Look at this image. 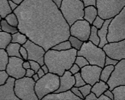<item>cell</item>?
I'll return each mask as SVG.
<instances>
[{"instance_id": "cell-1", "label": "cell", "mask_w": 125, "mask_h": 100, "mask_svg": "<svg viewBox=\"0 0 125 100\" xmlns=\"http://www.w3.org/2000/svg\"><path fill=\"white\" fill-rule=\"evenodd\" d=\"M13 12L19 32L45 52L70 37V26L52 0H23Z\"/></svg>"}, {"instance_id": "cell-2", "label": "cell", "mask_w": 125, "mask_h": 100, "mask_svg": "<svg viewBox=\"0 0 125 100\" xmlns=\"http://www.w3.org/2000/svg\"><path fill=\"white\" fill-rule=\"evenodd\" d=\"M76 56L77 50L74 48L65 51L50 49L45 54L44 64L48 67L50 73L61 76L74 64Z\"/></svg>"}, {"instance_id": "cell-3", "label": "cell", "mask_w": 125, "mask_h": 100, "mask_svg": "<svg viewBox=\"0 0 125 100\" xmlns=\"http://www.w3.org/2000/svg\"><path fill=\"white\" fill-rule=\"evenodd\" d=\"M85 6L82 0H62L59 10L69 26L83 19Z\"/></svg>"}, {"instance_id": "cell-4", "label": "cell", "mask_w": 125, "mask_h": 100, "mask_svg": "<svg viewBox=\"0 0 125 100\" xmlns=\"http://www.w3.org/2000/svg\"><path fill=\"white\" fill-rule=\"evenodd\" d=\"M77 56H83L89 62V64L97 65L103 68L104 67L105 53L103 48L93 44L90 41L84 42L82 47L77 51Z\"/></svg>"}, {"instance_id": "cell-5", "label": "cell", "mask_w": 125, "mask_h": 100, "mask_svg": "<svg viewBox=\"0 0 125 100\" xmlns=\"http://www.w3.org/2000/svg\"><path fill=\"white\" fill-rule=\"evenodd\" d=\"M60 80L58 75L50 73L45 74L35 82L34 91L39 100L50 93H54L59 89Z\"/></svg>"}, {"instance_id": "cell-6", "label": "cell", "mask_w": 125, "mask_h": 100, "mask_svg": "<svg viewBox=\"0 0 125 100\" xmlns=\"http://www.w3.org/2000/svg\"><path fill=\"white\" fill-rule=\"evenodd\" d=\"M107 40L108 43L125 40V7L111 20L108 26Z\"/></svg>"}, {"instance_id": "cell-7", "label": "cell", "mask_w": 125, "mask_h": 100, "mask_svg": "<svg viewBox=\"0 0 125 100\" xmlns=\"http://www.w3.org/2000/svg\"><path fill=\"white\" fill-rule=\"evenodd\" d=\"M125 7V0H96L98 16L105 20L112 19Z\"/></svg>"}, {"instance_id": "cell-8", "label": "cell", "mask_w": 125, "mask_h": 100, "mask_svg": "<svg viewBox=\"0 0 125 100\" xmlns=\"http://www.w3.org/2000/svg\"><path fill=\"white\" fill-rule=\"evenodd\" d=\"M35 82L32 78L23 77L15 80L14 91L19 100H39L35 91Z\"/></svg>"}, {"instance_id": "cell-9", "label": "cell", "mask_w": 125, "mask_h": 100, "mask_svg": "<svg viewBox=\"0 0 125 100\" xmlns=\"http://www.w3.org/2000/svg\"><path fill=\"white\" fill-rule=\"evenodd\" d=\"M106 83L110 91L118 86L125 85V58L118 61L114 66V70Z\"/></svg>"}, {"instance_id": "cell-10", "label": "cell", "mask_w": 125, "mask_h": 100, "mask_svg": "<svg viewBox=\"0 0 125 100\" xmlns=\"http://www.w3.org/2000/svg\"><path fill=\"white\" fill-rule=\"evenodd\" d=\"M91 26L85 19L78 20L70 26V36L77 38L83 42L88 41L91 31Z\"/></svg>"}, {"instance_id": "cell-11", "label": "cell", "mask_w": 125, "mask_h": 100, "mask_svg": "<svg viewBox=\"0 0 125 100\" xmlns=\"http://www.w3.org/2000/svg\"><path fill=\"white\" fill-rule=\"evenodd\" d=\"M105 55L113 59L120 61L125 58V40L108 43L103 47Z\"/></svg>"}, {"instance_id": "cell-12", "label": "cell", "mask_w": 125, "mask_h": 100, "mask_svg": "<svg viewBox=\"0 0 125 100\" xmlns=\"http://www.w3.org/2000/svg\"><path fill=\"white\" fill-rule=\"evenodd\" d=\"M23 60L21 58L11 56L8 58V63L6 68V71L8 76L15 80L23 78L26 74V69L23 67Z\"/></svg>"}, {"instance_id": "cell-13", "label": "cell", "mask_w": 125, "mask_h": 100, "mask_svg": "<svg viewBox=\"0 0 125 100\" xmlns=\"http://www.w3.org/2000/svg\"><path fill=\"white\" fill-rule=\"evenodd\" d=\"M28 52V60H34L39 63L41 66L44 64L45 49L40 45L34 43V42L28 39L22 45Z\"/></svg>"}, {"instance_id": "cell-14", "label": "cell", "mask_w": 125, "mask_h": 100, "mask_svg": "<svg viewBox=\"0 0 125 100\" xmlns=\"http://www.w3.org/2000/svg\"><path fill=\"white\" fill-rule=\"evenodd\" d=\"M103 68L97 65L88 64L80 70V73L86 84L93 86L96 82L100 80V75Z\"/></svg>"}, {"instance_id": "cell-15", "label": "cell", "mask_w": 125, "mask_h": 100, "mask_svg": "<svg viewBox=\"0 0 125 100\" xmlns=\"http://www.w3.org/2000/svg\"><path fill=\"white\" fill-rule=\"evenodd\" d=\"M15 78L8 77L6 83L0 86V100H19L14 91Z\"/></svg>"}, {"instance_id": "cell-16", "label": "cell", "mask_w": 125, "mask_h": 100, "mask_svg": "<svg viewBox=\"0 0 125 100\" xmlns=\"http://www.w3.org/2000/svg\"><path fill=\"white\" fill-rule=\"evenodd\" d=\"M59 80H60V84H59V89L54 93H60V92H63L70 90L74 86L75 84L74 75L72 74L69 70L65 71L61 76H59Z\"/></svg>"}, {"instance_id": "cell-17", "label": "cell", "mask_w": 125, "mask_h": 100, "mask_svg": "<svg viewBox=\"0 0 125 100\" xmlns=\"http://www.w3.org/2000/svg\"><path fill=\"white\" fill-rule=\"evenodd\" d=\"M41 100H82L78 97L76 96L74 93L68 90L67 91L60 93H50L42 98Z\"/></svg>"}, {"instance_id": "cell-18", "label": "cell", "mask_w": 125, "mask_h": 100, "mask_svg": "<svg viewBox=\"0 0 125 100\" xmlns=\"http://www.w3.org/2000/svg\"><path fill=\"white\" fill-rule=\"evenodd\" d=\"M111 20V19H105L103 26L100 28L99 30H98V32H97L100 38V43L98 46L100 48H103L104 45L108 43L107 40V30H108V26H109Z\"/></svg>"}, {"instance_id": "cell-19", "label": "cell", "mask_w": 125, "mask_h": 100, "mask_svg": "<svg viewBox=\"0 0 125 100\" xmlns=\"http://www.w3.org/2000/svg\"><path fill=\"white\" fill-rule=\"evenodd\" d=\"M98 15L97 9L95 6H89L87 7H85L84 8V16L83 19L87 21L90 25H92L94 20L95 19L96 16Z\"/></svg>"}, {"instance_id": "cell-20", "label": "cell", "mask_w": 125, "mask_h": 100, "mask_svg": "<svg viewBox=\"0 0 125 100\" xmlns=\"http://www.w3.org/2000/svg\"><path fill=\"white\" fill-rule=\"evenodd\" d=\"M107 89H109V86L107 83L102 80H99L98 82H96L94 85L92 86L91 92L94 93L96 96L98 97Z\"/></svg>"}, {"instance_id": "cell-21", "label": "cell", "mask_w": 125, "mask_h": 100, "mask_svg": "<svg viewBox=\"0 0 125 100\" xmlns=\"http://www.w3.org/2000/svg\"><path fill=\"white\" fill-rule=\"evenodd\" d=\"M21 45L19 43H10L8 45L7 47H6V51L7 52L8 55L9 57L11 56H15V57H18V58H21V56L19 53V49L21 47Z\"/></svg>"}, {"instance_id": "cell-22", "label": "cell", "mask_w": 125, "mask_h": 100, "mask_svg": "<svg viewBox=\"0 0 125 100\" xmlns=\"http://www.w3.org/2000/svg\"><path fill=\"white\" fill-rule=\"evenodd\" d=\"M12 12L9 6L8 0H0V17L4 19L8 15Z\"/></svg>"}, {"instance_id": "cell-23", "label": "cell", "mask_w": 125, "mask_h": 100, "mask_svg": "<svg viewBox=\"0 0 125 100\" xmlns=\"http://www.w3.org/2000/svg\"><path fill=\"white\" fill-rule=\"evenodd\" d=\"M111 92L114 95V100H125V85L115 87Z\"/></svg>"}, {"instance_id": "cell-24", "label": "cell", "mask_w": 125, "mask_h": 100, "mask_svg": "<svg viewBox=\"0 0 125 100\" xmlns=\"http://www.w3.org/2000/svg\"><path fill=\"white\" fill-rule=\"evenodd\" d=\"M114 69V65H107V66H104L103 67V69L101 71V73H100V80L107 82L108 79L110 77Z\"/></svg>"}, {"instance_id": "cell-25", "label": "cell", "mask_w": 125, "mask_h": 100, "mask_svg": "<svg viewBox=\"0 0 125 100\" xmlns=\"http://www.w3.org/2000/svg\"><path fill=\"white\" fill-rule=\"evenodd\" d=\"M28 38L25 34H23L20 32H17L15 34H11V43H19L21 45H23L26 43Z\"/></svg>"}, {"instance_id": "cell-26", "label": "cell", "mask_w": 125, "mask_h": 100, "mask_svg": "<svg viewBox=\"0 0 125 100\" xmlns=\"http://www.w3.org/2000/svg\"><path fill=\"white\" fill-rule=\"evenodd\" d=\"M11 41V34L0 31V49H6Z\"/></svg>"}, {"instance_id": "cell-27", "label": "cell", "mask_w": 125, "mask_h": 100, "mask_svg": "<svg viewBox=\"0 0 125 100\" xmlns=\"http://www.w3.org/2000/svg\"><path fill=\"white\" fill-rule=\"evenodd\" d=\"M1 31L10 34H12L19 32L17 27H13L9 25L4 19H1Z\"/></svg>"}, {"instance_id": "cell-28", "label": "cell", "mask_w": 125, "mask_h": 100, "mask_svg": "<svg viewBox=\"0 0 125 100\" xmlns=\"http://www.w3.org/2000/svg\"><path fill=\"white\" fill-rule=\"evenodd\" d=\"M9 56L5 49H0V70H6Z\"/></svg>"}, {"instance_id": "cell-29", "label": "cell", "mask_w": 125, "mask_h": 100, "mask_svg": "<svg viewBox=\"0 0 125 100\" xmlns=\"http://www.w3.org/2000/svg\"><path fill=\"white\" fill-rule=\"evenodd\" d=\"M97 32H98V29L96 27L93 26H91V31H90L88 41L92 42L93 44L98 46L100 43V38Z\"/></svg>"}, {"instance_id": "cell-30", "label": "cell", "mask_w": 125, "mask_h": 100, "mask_svg": "<svg viewBox=\"0 0 125 100\" xmlns=\"http://www.w3.org/2000/svg\"><path fill=\"white\" fill-rule=\"evenodd\" d=\"M71 48H72V46H71L70 41L67 40V41H62L58 44L55 45L51 49L54 50H56V51H65Z\"/></svg>"}, {"instance_id": "cell-31", "label": "cell", "mask_w": 125, "mask_h": 100, "mask_svg": "<svg viewBox=\"0 0 125 100\" xmlns=\"http://www.w3.org/2000/svg\"><path fill=\"white\" fill-rule=\"evenodd\" d=\"M68 41H70L72 48L75 49L76 50H79L81 47H82V45L83 44L84 42L81 41V40H79L77 38L74 37L73 36H70V37L68 38Z\"/></svg>"}, {"instance_id": "cell-32", "label": "cell", "mask_w": 125, "mask_h": 100, "mask_svg": "<svg viewBox=\"0 0 125 100\" xmlns=\"http://www.w3.org/2000/svg\"><path fill=\"white\" fill-rule=\"evenodd\" d=\"M4 19L7 21V23L9 25L13 26V27H17L19 23L18 19H17V17L16 16V15L13 12L12 13H10V14L8 15L4 18Z\"/></svg>"}, {"instance_id": "cell-33", "label": "cell", "mask_w": 125, "mask_h": 100, "mask_svg": "<svg viewBox=\"0 0 125 100\" xmlns=\"http://www.w3.org/2000/svg\"><path fill=\"white\" fill-rule=\"evenodd\" d=\"M74 63L76 64H77L78 67L80 68H83V67H85L86 65H88L89 64V62L86 60L85 58H84L83 56H76V59H75V61H74Z\"/></svg>"}, {"instance_id": "cell-34", "label": "cell", "mask_w": 125, "mask_h": 100, "mask_svg": "<svg viewBox=\"0 0 125 100\" xmlns=\"http://www.w3.org/2000/svg\"><path fill=\"white\" fill-rule=\"evenodd\" d=\"M74 79H75V84H74V86H76V87H80V86H82L85 85V82L84 81V80L83 79L82 76H81L80 72H78L77 73H75L74 75Z\"/></svg>"}, {"instance_id": "cell-35", "label": "cell", "mask_w": 125, "mask_h": 100, "mask_svg": "<svg viewBox=\"0 0 125 100\" xmlns=\"http://www.w3.org/2000/svg\"><path fill=\"white\" fill-rule=\"evenodd\" d=\"M91 89H92V86L88 84H85V85L78 87L79 91H81V94L83 95L84 98L91 92Z\"/></svg>"}, {"instance_id": "cell-36", "label": "cell", "mask_w": 125, "mask_h": 100, "mask_svg": "<svg viewBox=\"0 0 125 100\" xmlns=\"http://www.w3.org/2000/svg\"><path fill=\"white\" fill-rule=\"evenodd\" d=\"M104 20L101 17H100L99 16H96V17L95 18V19L94 20V21L92 23V26H94L95 27H96L98 30H99L100 28L103 26V23H104Z\"/></svg>"}, {"instance_id": "cell-37", "label": "cell", "mask_w": 125, "mask_h": 100, "mask_svg": "<svg viewBox=\"0 0 125 100\" xmlns=\"http://www.w3.org/2000/svg\"><path fill=\"white\" fill-rule=\"evenodd\" d=\"M8 75L5 70H0V86L3 85L8 78Z\"/></svg>"}, {"instance_id": "cell-38", "label": "cell", "mask_w": 125, "mask_h": 100, "mask_svg": "<svg viewBox=\"0 0 125 100\" xmlns=\"http://www.w3.org/2000/svg\"><path fill=\"white\" fill-rule=\"evenodd\" d=\"M118 63V60H117L113 59V58H109V57H108L107 56L105 57V59H104V66H107V65H114V66H115Z\"/></svg>"}, {"instance_id": "cell-39", "label": "cell", "mask_w": 125, "mask_h": 100, "mask_svg": "<svg viewBox=\"0 0 125 100\" xmlns=\"http://www.w3.org/2000/svg\"><path fill=\"white\" fill-rule=\"evenodd\" d=\"M28 61L30 64V69L34 71L35 73H37V71L41 68V65L39 64V63H38L36 61H34V60H28Z\"/></svg>"}, {"instance_id": "cell-40", "label": "cell", "mask_w": 125, "mask_h": 100, "mask_svg": "<svg viewBox=\"0 0 125 100\" xmlns=\"http://www.w3.org/2000/svg\"><path fill=\"white\" fill-rule=\"evenodd\" d=\"M19 53L21 54V58L23 60H28V52H27L26 49L24 47H23L22 45L21 46V47L19 49Z\"/></svg>"}, {"instance_id": "cell-41", "label": "cell", "mask_w": 125, "mask_h": 100, "mask_svg": "<svg viewBox=\"0 0 125 100\" xmlns=\"http://www.w3.org/2000/svg\"><path fill=\"white\" fill-rule=\"evenodd\" d=\"M71 90V91L72 92V93H74V95H76V96L78 97H80L81 100H84V97L83 96V95L81 94V91H79V89H78V87H76V86H73L72 89H70Z\"/></svg>"}, {"instance_id": "cell-42", "label": "cell", "mask_w": 125, "mask_h": 100, "mask_svg": "<svg viewBox=\"0 0 125 100\" xmlns=\"http://www.w3.org/2000/svg\"><path fill=\"white\" fill-rule=\"evenodd\" d=\"M80 70H81V68L78 67L77 64H76L75 63H74L72 65V67H70V69H69V71L71 72V73L73 75H74L75 73H77L78 72H80Z\"/></svg>"}, {"instance_id": "cell-43", "label": "cell", "mask_w": 125, "mask_h": 100, "mask_svg": "<svg viewBox=\"0 0 125 100\" xmlns=\"http://www.w3.org/2000/svg\"><path fill=\"white\" fill-rule=\"evenodd\" d=\"M82 1L85 7H87L89 6H93L96 7V0H82Z\"/></svg>"}, {"instance_id": "cell-44", "label": "cell", "mask_w": 125, "mask_h": 100, "mask_svg": "<svg viewBox=\"0 0 125 100\" xmlns=\"http://www.w3.org/2000/svg\"><path fill=\"white\" fill-rule=\"evenodd\" d=\"M85 100H98V97L96 96V95L92 92H90L87 96L84 98Z\"/></svg>"}, {"instance_id": "cell-45", "label": "cell", "mask_w": 125, "mask_h": 100, "mask_svg": "<svg viewBox=\"0 0 125 100\" xmlns=\"http://www.w3.org/2000/svg\"><path fill=\"white\" fill-rule=\"evenodd\" d=\"M103 94H104L106 96H107L111 100H114V95H113V93L111 92V91H110L109 89H107L106 90Z\"/></svg>"}, {"instance_id": "cell-46", "label": "cell", "mask_w": 125, "mask_h": 100, "mask_svg": "<svg viewBox=\"0 0 125 100\" xmlns=\"http://www.w3.org/2000/svg\"><path fill=\"white\" fill-rule=\"evenodd\" d=\"M35 73L34 71H33L31 69H28L26 70V74L25 76L26 77H28V78H32V76Z\"/></svg>"}, {"instance_id": "cell-47", "label": "cell", "mask_w": 125, "mask_h": 100, "mask_svg": "<svg viewBox=\"0 0 125 100\" xmlns=\"http://www.w3.org/2000/svg\"><path fill=\"white\" fill-rule=\"evenodd\" d=\"M8 4H9V6H10V7L11 8V10H12V12H13V10H15V9L18 7L19 6L18 4H16L15 2L12 1L11 0H8Z\"/></svg>"}, {"instance_id": "cell-48", "label": "cell", "mask_w": 125, "mask_h": 100, "mask_svg": "<svg viewBox=\"0 0 125 100\" xmlns=\"http://www.w3.org/2000/svg\"><path fill=\"white\" fill-rule=\"evenodd\" d=\"M23 67L25 69H30V64L28 60H24L23 63Z\"/></svg>"}, {"instance_id": "cell-49", "label": "cell", "mask_w": 125, "mask_h": 100, "mask_svg": "<svg viewBox=\"0 0 125 100\" xmlns=\"http://www.w3.org/2000/svg\"><path fill=\"white\" fill-rule=\"evenodd\" d=\"M98 100H111L109 97L107 96H106L104 94H102L100 95L98 97Z\"/></svg>"}, {"instance_id": "cell-50", "label": "cell", "mask_w": 125, "mask_h": 100, "mask_svg": "<svg viewBox=\"0 0 125 100\" xmlns=\"http://www.w3.org/2000/svg\"><path fill=\"white\" fill-rule=\"evenodd\" d=\"M41 69L44 71V73H45V74H46V73H48V72H49L48 67H47V65H46V64H43V65H41Z\"/></svg>"}, {"instance_id": "cell-51", "label": "cell", "mask_w": 125, "mask_h": 100, "mask_svg": "<svg viewBox=\"0 0 125 100\" xmlns=\"http://www.w3.org/2000/svg\"><path fill=\"white\" fill-rule=\"evenodd\" d=\"M37 74L38 75L39 78H41V77H43V75H44L45 73H44V71H43L42 70V69H41L40 68V69H39V70L37 71Z\"/></svg>"}, {"instance_id": "cell-52", "label": "cell", "mask_w": 125, "mask_h": 100, "mask_svg": "<svg viewBox=\"0 0 125 100\" xmlns=\"http://www.w3.org/2000/svg\"><path fill=\"white\" fill-rule=\"evenodd\" d=\"M52 1L55 4L56 6L59 8L60 6H61V5L62 0H52Z\"/></svg>"}, {"instance_id": "cell-53", "label": "cell", "mask_w": 125, "mask_h": 100, "mask_svg": "<svg viewBox=\"0 0 125 100\" xmlns=\"http://www.w3.org/2000/svg\"><path fill=\"white\" fill-rule=\"evenodd\" d=\"M32 78L33 79L34 81L35 82H36L37 81H38V80L39 79V76H38V75L37 74V73H34V74L32 76Z\"/></svg>"}, {"instance_id": "cell-54", "label": "cell", "mask_w": 125, "mask_h": 100, "mask_svg": "<svg viewBox=\"0 0 125 100\" xmlns=\"http://www.w3.org/2000/svg\"><path fill=\"white\" fill-rule=\"evenodd\" d=\"M11 1H14V2H15L16 4H17L18 5H19V4H20L21 3V2H22L23 0H11Z\"/></svg>"}, {"instance_id": "cell-55", "label": "cell", "mask_w": 125, "mask_h": 100, "mask_svg": "<svg viewBox=\"0 0 125 100\" xmlns=\"http://www.w3.org/2000/svg\"><path fill=\"white\" fill-rule=\"evenodd\" d=\"M0 31H1V19H0Z\"/></svg>"}, {"instance_id": "cell-56", "label": "cell", "mask_w": 125, "mask_h": 100, "mask_svg": "<svg viewBox=\"0 0 125 100\" xmlns=\"http://www.w3.org/2000/svg\"><path fill=\"white\" fill-rule=\"evenodd\" d=\"M0 19H1V17H0Z\"/></svg>"}]
</instances>
